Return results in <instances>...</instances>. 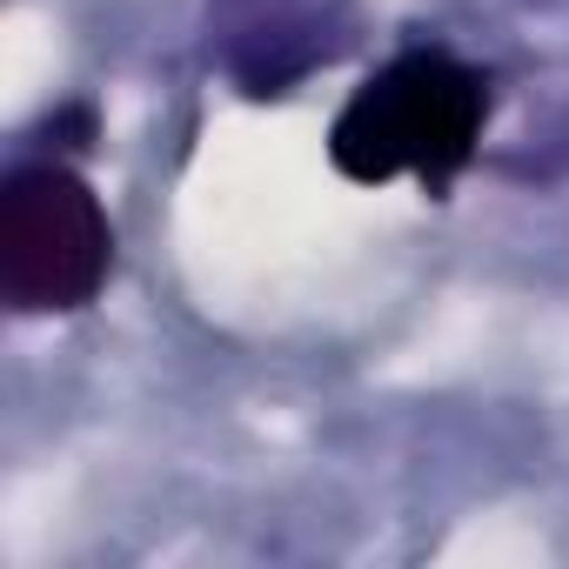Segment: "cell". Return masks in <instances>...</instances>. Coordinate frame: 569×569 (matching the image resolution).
<instances>
[{
	"label": "cell",
	"mask_w": 569,
	"mask_h": 569,
	"mask_svg": "<svg viewBox=\"0 0 569 569\" xmlns=\"http://www.w3.org/2000/svg\"><path fill=\"white\" fill-rule=\"evenodd\" d=\"M489 74L469 68L449 48H409L389 68H376L329 128V161L356 188H382L396 174H416L429 201H449L456 174L476 161L489 128Z\"/></svg>",
	"instance_id": "6da1fadb"
},
{
	"label": "cell",
	"mask_w": 569,
	"mask_h": 569,
	"mask_svg": "<svg viewBox=\"0 0 569 569\" xmlns=\"http://www.w3.org/2000/svg\"><path fill=\"white\" fill-rule=\"evenodd\" d=\"M114 268V228L81 168L14 161L0 181V302L14 316H81Z\"/></svg>",
	"instance_id": "7a4b0ae2"
},
{
	"label": "cell",
	"mask_w": 569,
	"mask_h": 569,
	"mask_svg": "<svg viewBox=\"0 0 569 569\" xmlns=\"http://www.w3.org/2000/svg\"><path fill=\"white\" fill-rule=\"evenodd\" d=\"M322 14L309 8H268V14H248L228 41V68L241 81V94H289L316 61H336L342 41H322Z\"/></svg>",
	"instance_id": "3957f363"
},
{
	"label": "cell",
	"mask_w": 569,
	"mask_h": 569,
	"mask_svg": "<svg viewBox=\"0 0 569 569\" xmlns=\"http://www.w3.org/2000/svg\"><path fill=\"white\" fill-rule=\"evenodd\" d=\"M48 134H61V141H54L61 154H88V148H94V108H61V114L48 121Z\"/></svg>",
	"instance_id": "277c9868"
}]
</instances>
